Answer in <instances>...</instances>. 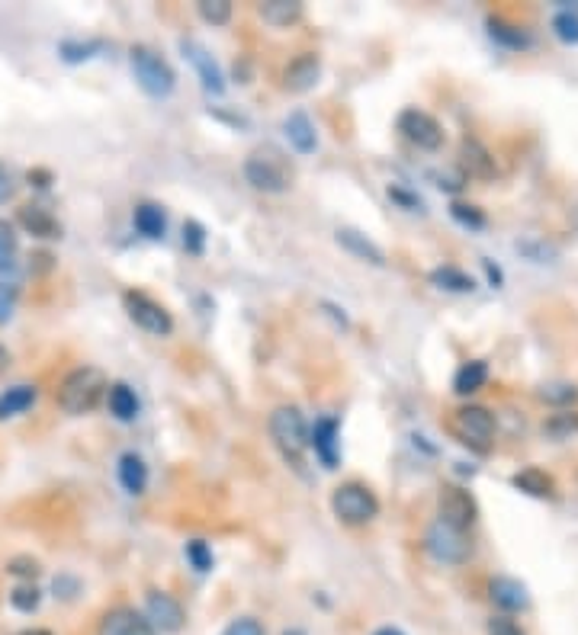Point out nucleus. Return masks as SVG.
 Wrapping results in <instances>:
<instances>
[{"mask_svg": "<svg viewBox=\"0 0 578 635\" xmlns=\"http://www.w3.org/2000/svg\"><path fill=\"white\" fill-rule=\"evenodd\" d=\"M17 193V183H13V174L7 167H0V203H7V199Z\"/></svg>", "mask_w": 578, "mask_h": 635, "instance_id": "nucleus-47", "label": "nucleus"}, {"mask_svg": "<svg viewBox=\"0 0 578 635\" xmlns=\"http://www.w3.org/2000/svg\"><path fill=\"white\" fill-rule=\"evenodd\" d=\"M7 360H10V356H7L4 344H0V369H4V366H7Z\"/></svg>", "mask_w": 578, "mask_h": 635, "instance_id": "nucleus-53", "label": "nucleus"}, {"mask_svg": "<svg viewBox=\"0 0 578 635\" xmlns=\"http://www.w3.org/2000/svg\"><path fill=\"white\" fill-rule=\"evenodd\" d=\"M517 251H521V254H527L530 260H537V263H543V260H550V257H556V251H553V247L550 244H530V241H524V244H517Z\"/></svg>", "mask_w": 578, "mask_h": 635, "instance_id": "nucleus-43", "label": "nucleus"}, {"mask_svg": "<svg viewBox=\"0 0 578 635\" xmlns=\"http://www.w3.org/2000/svg\"><path fill=\"white\" fill-rule=\"evenodd\" d=\"M180 49H184V55L193 61V68H196V74H200L206 94H212V97L225 94V74H222V68H219V61L212 58L200 42H193V39H184V42H180Z\"/></svg>", "mask_w": 578, "mask_h": 635, "instance_id": "nucleus-12", "label": "nucleus"}, {"mask_svg": "<svg viewBox=\"0 0 578 635\" xmlns=\"http://www.w3.org/2000/svg\"><path fill=\"white\" fill-rule=\"evenodd\" d=\"M29 183L39 187V190H45L52 183V174H49V170H29Z\"/></svg>", "mask_w": 578, "mask_h": 635, "instance_id": "nucleus-48", "label": "nucleus"}, {"mask_svg": "<svg viewBox=\"0 0 578 635\" xmlns=\"http://www.w3.org/2000/svg\"><path fill=\"white\" fill-rule=\"evenodd\" d=\"M460 170L473 180H492L495 177V158L479 138L466 135L460 142Z\"/></svg>", "mask_w": 578, "mask_h": 635, "instance_id": "nucleus-15", "label": "nucleus"}, {"mask_svg": "<svg viewBox=\"0 0 578 635\" xmlns=\"http://www.w3.org/2000/svg\"><path fill=\"white\" fill-rule=\"evenodd\" d=\"M116 478H119V485H123L129 494H145L148 488V466H145V459L139 453H123L116 462Z\"/></svg>", "mask_w": 578, "mask_h": 635, "instance_id": "nucleus-20", "label": "nucleus"}, {"mask_svg": "<svg viewBox=\"0 0 578 635\" xmlns=\"http://www.w3.org/2000/svg\"><path fill=\"white\" fill-rule=\"evenodd\" d=\"M196 13H200V20L209 23V26H228L232 23V0H200L196 4Z\"/></svg>", "mask_w": 578, "mask_h": 635, "instance_id": "nucleus-30", "label": "nucleus"}, {"mask_svg": "<svg viewBox=\"0 0 578 635\" xmlns=\"http://www.w3.org/2000/svg\"><path fill=\"white\" fill-rule=\"evenodd\" d=\"M222 635H264V626L251 616H241L235 623H228V629Z\"/></svg>", "mask_w": 578, "mask_h": 635, "instance_id": "nucleus-40", "label": "nucleus"}, {"mask_svg": "<svg viewBox=\"0 0 578 635\" xmlns=\"http://www.w3.org/2000/svg\"><path fill=\"white\" fill-rule=\"evenodd\" d=\"M270 440L280 449V456L293 466L296 472H302V462H306V449H309V427L306 417L296 405H280L270 414Z\"/></svg>", "mask_w": 578, "mask_h": 635, "instance_id": "nucleus-1", "label": "nucleus"}, {"mask_svg": "<svg viewBox=\"0 0 578 635\" xmlns=\"http://www.w3.org/2000/svg\"><path fill=\"white\" fill-rule=\"evenodd\" d=\"M437 180H440V183H437L440 190H447V193H460V190L466 187V180H469V177L463 174V170H444V174H440Z\"/></svg>", "mask_w": 578, "mask_h": 635, "instance_id": "nucleus-42", "label": "nucleus"}, {"mask_svg": "<svg viewBox=\"0 0 578 635\" xmlns=\"http://www.w3.org/2000/svg\"><path fill=\"white\" fill-rule=\"evenodd\" d=\"M257 13H261V20L273 29H286L302 20V4L299 0H264L261 7H257Z\"/></svg>", "mask_w": 578, "mask_h": 635, "instance_id": "nucleus-23", "label": "nucleus"}, {"mask_svg": "<svg viewBox=\"0 0 578 635\" xmlns=\"http://www.w3.org/2000/svg\"><path fill=\"white\" fill-rule=\"evenodd\" d=\"M476 517H479V504H476V498L466 488H460V485H444V488H440V494H437V520H444V523L456 526V530L469 533V530H473Z\"/></svg>", "mask_w": 578, "mask_h": 635, "instance_id": "nucleus-9", "label": "nucleus"}, {"mask_svg": "<svg viewBox=\"0 0 578 635\" xmlns=\"http://www.w3.org/2000/svg\"><path fill=\"white\" fill-rule=\"evenodd\" d=\"M106 389H110V385H106V376L97 366H78V369H71L62 382V389H58V408L71 417L90 414L100 405Z\"/></svg>", "mask_w": 578, "mask_h": 635, "instance_id": "nucleus-2", "label": "nucleus"}, {"mask_svg": "<svg viewBox=\"0 0 578 635\" xmlns=\"http://www.w3.org/2000/svg\"><path fill=\"white\" fill-rule=\"evenodd\" d=\"M373 635H405L402 629H395V626H383V629H376Z\"/></svg>", "mask_w": 578, "mask_h": 635, "instance_id": "nucleus-50", "label": "nucleus"}, {"mask_svg": "<svg viewBox=\"0 0 578 635\" xmlns=\"http://www.w3.org/2000/svg\"><path fill=\"white\" fill-rule=\"evenodd\" d=\"M13 305H17V286L0 283V321H10Z\"/></svg>", "mask_w": 578, "mask_h": 635, "instance_id": "nucleus-45", "label": "nucleus"}, {"mask_svg": "<svg viewBox=\"0 0 578 635\" xmlns=\"http://www.w3.org/2000/svg\"><path fill=\"white\" fill-rule=\"evenodd\" d=\"M453 433L476 453H489L495 440V414L482 405H463L453 414Z\"/></svg>", "mask_w": 578, "mask_h": 635, "instance_id": "nucleus-7", "label": "nucleus"}, {"mask_svg": "<svg viewBox=\"0 0 578 635\" xmlns=\"http://www.w3.org/2000/svg\"><path fill=\"white\" fill-rule=\"evenodd\" d=\"M569 219H572V225L578 228V199H575V203H572V209H569Z\"/></svg>", "mask_w": 578, "mask_h": 635, "instance_id": "nucleus-51", "label": "nucleus"}, {"mask_svg": "<svg viewBox=\"0 0 578 635\" xmlns=\"http://www.w3.org/2000/svg\"><path fill=\"white\" fill-rule=\"evenodd\" d=\"M17 222H20V228L26 231V235H33V238H45V241L62 238V225H58L55 215L49 209H42V206H23L20 215H17Z\"/></svg>", "mask_w": 578, "mask_h": 635, "instance_id": "nucleus-19", "label": "nucleus"}, {"mask_svg": "<svg viewBox=\"0 0 578 635\" xmlns=\"http://www.w3.org/2000/svg\"><path fill=\"white\" fill-rule=\"evenodd\" d=\"M318 77H322V61H318V55H299L286 65L283 87L293 90V94H306V90L318 84Z\"/></svg>", "mask_w": 578, "mask_h": 635, "instance_id": "nucleus-17", "label": "nucleus"}, {"mask_svg": "<svg viewBox=\"0 0 578 635\" xmlns=\"http://www.w3.org/2000/svg\"><path fill=\"white\" fill-rule=\"evenodd\" d=\"M132 222H135V228H139V235L148 238V241L164 238V231H167V215L158 203H139L135 206Z\"/></svg>", "mask_w": 578, "mask_h": 635, "instance_id": "nucleus-25", "label": "nucleus"}, {"mask_svg": "<svg viewBox=\"0 0 578 635\" xmlns=\"http://www.w3.org/2000/svg\"><path fill=\"white\" fill-rule=\"evenodd\" d=\"M103 49V42H62L58 45V55L68 65H78V61H90L97 52Z\"/></svg>", "mask_w": 578, "mask_h": 635, "instance_id": "nucleus-33", "label": "nucleus"}, {"mask_svg": "<svg viewBox=\"0 0 578 635\" xmlns=\"http://www.w3.org/2000/svg\"><path fill=\"white\" fill-rule=\"evenodd\" d=\"M485 382H489V363L485 360H469L456 369L453 376V392L456 395H476L479 389H485Z\"/></svg>", "mask_w": 578, "mask_h": 635, "instance_id": "nucleus-24", "label": "nucleus"}, {"mask_svg": "<svg viewBox=\"0 0 578 635\" xmlns=\"http://www.w3.org/2000/svg\"><path fill=\"white\" fill-rule=\"evenodd\" d=\"M341 437V424L338 417H318L315 427L309 430V446L315 449V456L322 459L325 469L338 466V440Z\"/></svg>", "mask_w": 578, "mask_h": 635, "instance_id": "nucleus-14", "label": "nucleus"}, {"mask_svg": "<svg viewBox=\"0 0 578 635\" xmlns=\"http://www.w3.org/2000/svg\"><path fill=\"white\" fill-rule=\"evenodd\" d=\"M129 65H132L135 81H139V87L145 90L148 97L164 100V97L174 94L177 74H174L171 65H167V58H161L155 49H148V45H132Z\"/></svg>", "mask_w": 578, "mask_h": 635, "instance_id": "nucleus-4", "label": "nucleus"}, {"mask_svg": "<svg viewBox=\"0 0 578 635\" xmlns=\"http://www.w3.org/2000/svg\"><path fill=\"white\" fill-rule=\"evenodd\" d=\"M331 514L344 526H367L379 517V498L363 482H344L331 494Z\"/></svg>", "mask_w": 578, "mask_h": 635, "instance_id": "nucleus-5", "label": "nucleus"}, {"mask_svg": "<svg viewBox=\"0 0 578 635\" xmlns=\"http://www.w3.org/2000/svg\"><path fill=\"white\" fill-rule=\"evenodd\" d=\"M428 280H431V286L444 289V292H460V296H463V292L476 289V280L466 270H460V267H434L428 273Z\"/></svg>", "mask_w": 578, "mask_h": 635, "instance_id": "nucleus-29", "label": "nucleus"}, {"mask_svg": "<svg viewBox=\"0 0 578 635\" xmlns=\"http://www.w3.org/2000/svg\"><path fill=\"white\" fill-rule=\"evenodd\" d=\"M540 401H546V405H572V401L578 398V389L569 382H556V385H543V389L537 392Z\"/></svg>", "mask_w": 578, "mask_h": 635, "instance_id": "nucleus-36", "label": "nucleus"}, {"mask_svg": "<svg viewBox=\"0 0 578 635\" xmlns=\"http://www.w3.org/2000/svg\"><path fill=\"white\" fill-rule=\"evenodd\" d=\"M36 385H13V389H7L4 395H0V421H7V417H17L23 411H29L36 405Z\"/></svg>", "mask_w": 578, "mask_h": 635, "instance_id": "nucleus-27", "label": "nucleus"}, {"mask_svg": "<svg viewBox=\"0 0 578 635\" xmlns=\"http://www.w3.org/2000/svg\"><path fill=\"white\" fill-rule=\"evenodd\" d=\"M17 267V238H13V231L0 222V273H7Z\"/></svg>", "mask_w": 578, "mask_h": 635, "instance_id": "nucleus-37", "label": "nucleus"}, {"mask_svg": "<svg viewBox=\"0 0 578 635\" xmlns=\"http://www.w3.org/2000/svg\"><path fill=\"white\" fill-rule=\"evenodd\" d=\"M97 635H158V629L148 623V616L132 607H116L103 613Z\"/></svg>", "mask_w": 578, "mask_h": 635, "instance_id": "nucleus-13", "label": "nucleus"}, {"mask_svg": "<svg viewBox=\"0 0 578 635\" xmlns=\"http://www.w3.org/2000/svg\"><path fill=\"white\" fill-rule=\"evenodd\" d=\"M389 199L392 203H399L402 209H408V212H424V203L415 196V193H408V190H402V187H389Z\"/></svg>", "mask_w": 578, "mask_h": 635, "instance_id": "nucleus-41", "label": "nucleus"}, {"mask_svg": "<svg viewBox=\"0 0 578 635\" xmlns=\"http://www.w3.org/2000/svg\"><path fill=\"white\" fill-rule=\"evenodd\" d=\"M283 129H286V138H289V145H293L299 154H312L318 148V135H315V126H312V119L296 110V113H289L286 122H283Z\"/></svg>", "mask_w": 578, "mask_h": 635, "instance_id": "nucleus-21", "label": "nucleus"}, {"mask_svg": "<svg viewBox=\"0 0 578 635\" xmlns=\"http://www.w3.org/2000/svg\"><path fill=\"white\" fill-rule=\"evenodd\" d=\"M395 126H399L405 142H412L418 151H440V145H444V126L424 110H402Z\"/></svg>", "mask_w": 578, "mask_h": 635, "instance_id": "nucleus-10", "label": "nucleus"}, {"mask_svg": "<svg viewBox=\"0 0 578 635\" xmlns=\"http://www.w3.org/2000/svg\"><path fill=\"white\" fill-rule=\"evenodd\" d=\"M184 552H187V562H190L196 571H200V575H206V571L212 568V549L206 546L203 539H190Z\"/></svg>", "mask_w": 578, "mask_h": 635, "instance_id": "nucleus-38", "label": "nucleus"}, {"mask_svg": "<svg viewBox=\"0 0 578 635\" xmlns=\"http://www.w3.org/2000/svg\"><path fill=\"white\" fill-rule=\"evenodd\" d=\"M334 241H338L351 257L370 263V267H386L383 247H379L373 238L363 235V231H357V228H338V231H334Z\"/></svg>", "mask_w": 578, "mask_h": 635, "instance_id": "nucleus-16", "label": "nucleus"}, {"mask_svg": "<svg viewBox=\"0 0 578 635\" xmlns=\"http://www.w3.org/2000/svg\"><path fill=\"white\" fill-rule=\"evenodd\" d=\"M106 405H110V414L116 421H135L139 417V395H135L126 382H113L110 389H106Z\"/></svg>", "mask_w": 578, "mask_h": 635, "instance_id": "nucleus-22", "label": "nucleus"}, {"mask_svg": "<svg viewBox=\"0 0 578 635\" xmlns=\"http://www.w3.org/2000/svg\"><path fill=\"white\" fill-rule=\"evenodd\" d=\"M123 305H126V315L132 318L135 328H142L145 334H151V337H171L174 334L171 312H167L161 302L145 296V292H139V289L123 292Z\"/></svg>", "mask_w": 578, "mask_h": 635, "instance_id": "nucleus-8", "label": "nucleus"}, {"mask_svg": "<svg viewBox=\"0 0 578 635\" xmlns=\"http://www.w3.org/2000/svg\"><path fill=\"white\" fill-rule=\"evenodd\" d=\"M489 635H524V629L508 616H492L489 619Z\"/></svg>", "mask_w": 578, "mask_h": 635, "instance_id": "nucleus-44", "label": "nucleus"}, {"mask_svg": "<svg viewBox=\"0 0 578 635\" xmlns=\"http://www.w3.org/2000/svg\"><path fill=\"white\" fill-rule=\"evenodd\" d=\"M511 485L517 491L530 494V498H553V494H556L553 475H546L543 469H524V472H517V475H511Z\"/></svg>", "mask_w": 578, "mask_h": 635, "instance_id": "nucleus-26", "label": "nucleus"}, {"mask_svg": "<svg viewBox=\"0 0 578 635\" xmlns=\"http://www.w3.org/2000/svg\"><path fill=\"white\" fill-rule=\"evenodd\" d=\"M543 433L553 440H569L572 433H578V411H559L550 421L543 424Z\"/></svg>", "mask_w": 578, "mask_h": 635, "instance_id": "nucleus-32", "label": "nucleus"}, {"mask_svg": "<svg viewBox=\"0 0 578 635\" xmlns=\"http://www.w3.org/2000/svg\"><path fill=\"white\" fill-rule=\"evenodd\" d=\"M7 571H10V575H23V578L33 581L39 575V562H33V559H13L7 565Z\"/></svg>", "mask_w": 578, "mask_h": 635, "instance_id": "nucleus-46", "label": "nucleus"}, {"mask_svg": "<svg viewBox=\"0 0 578 635\" xmlns=\"http://www.w3.org/2000/svg\"><path fill=\"white\" fill-rule=\"evenodd\" d=\"M450 215L456 222H460L463 228L469 231H482L485 225H489V219H485V212L479 206H469V203H453L450 206Z\"/></svg>", "mask_w": 578, "mask_h": 635, "instance_id": "nucleus-35", "label": "nucleus"}, {"mask_svg": "<svg viewBox=\"0 0 578 635\" xmlns=\"http://www.w3.org/2000/svg\"><path fill=\"white\" fill-rule=\"evenodd\" d=\"M482 267H485V273H489L492 286L498 289V286H501V270H498V267H492V260H482Z\"/></svg>", "mask_w": 578, "mask_h": 635, "instance_id": "nucleus-49", "label": "nucleus"}, {"mask_svg": "<svg viewBox=\"0 0 578 635\" xmlns=\"http://www.w3.org/2000/svg\"><path fill=\"white\" fill-rule=\"evenodd\" d=\"M553 36L562 45H578V13L572 7H562L553 17Z\"/></svg>", "mask_w": 578, "mask_h": 635, "instance_id": "nucleus-31", "label": "nucleus"}, {"mask_svg": "<svg viewBox=\"0 0 578 635\" xmlns=\"http://www.w3.org/2000/svg\"><path fill=\"white\" fill-rule=\"evenodd\" d=\"M145 616L148 623L155 626L158 632H180L184 629V607H180V600L171 597L167 591H151L145 597Z\"/></svg>", "mask_w": 578, "mask_h": 635, "instance_id": "nucleus-11", "label": "nucleus"}, {"mask_svg": "<svg viewBox=\"0 0 578 635\" xmlns=\"http://www.w3.org/2000/svg\"><path fill=\"white\" fill-rule=\"evenodd\" d=\"M245 180L257 193L277 196L293 187V167L286 164V158L277 148H257L245 161Z\"/></svg>", "mask_w": 578, "mask_h": 635, "instance_id": "nucleus-3", "label": "nucleus"}, {"mask_svg": "<svg viewBox=\"0 0 578 635\" xmlns=\"http://www.w3.org/2000/svg\"><path fill=\"white\" fill-rule=\"evenodd\" d=\"M10 603H13V610H20V613H36L42 603V591L36 584H20L10 591Z\"/></svg>", "mask_w": 578, "mask_h": 635, "instance_id": "nucleus-34", "label": "nucleus"}, {"mask_svg": "<svg viewBox=\"0 0 578 635\" xmlns=\"http://www.w3.org/2000/svg\"><path fill=\"white\" fill-rule=\"evenodd\" d=\"M424 552H428L437 565H463L469 562V555H473V542H469L463 530H456V526L434 520L428 526V533H424Z\"/></svg>", "mask_w": 578, "mask_h": 635, "instance_id": "nucleus-6", "label": "nucleus"}, {"mask_svg": "<svg viewBox=\"0 0 578 635\" xmlns=\"http://www.w3.org/2000/svg\"><path fill=\"white\" fill-rule=\"evenodd\" d=\"M20 635H52L49 629H26V632H20Z\"/></svg>", "mask_w": 578, "mask_h": 635, "instance_id": "nucleus-52", "label": "nucleus"}, {"mask_svg": "<svg viewBox=\"0 0 578 635\" xmlns=\"http://www.w3.org/2000/svg\"><path fill=\"white\" fill-rule=\"evenodd\" d=\"M489 36L498 45H505V49H514V52L530 49V33H527V29L524 26H514V23L501 20V17H492L489 20Z\"/></svg>", "mask_w": 578, "mask_h": 635, "instance_id": "nucleus-28", "label": "nucleus"}, {"mask_svg": "<svg viewBox=\"0 0 578 635\" xmlns=\"http://www.w3.org/2000/svg\"><path fill=\"white\" fill-rule=\"evenodd\" d=\"M489 597L495 607H501L505 613H517V610H527L530 607V594H527V587L517 581V578H505V575H498L489 581Z\"/></svg>", "mask_w": 578, "mask_h": 635, "instance_id": "nucleus-18", "label": "nucleus"}, {"mask_svg": "<svg viewBox=\"0 0 578 635\" xmlns=\"http://www.w3.org/2000/svg\"><path fill=\"white\" fill-rule=\"evenodd\" d=\"M184 247H187V254H193V257H200L206 251V228L200 222L190 219L184 225Z\"/></svg>", "mask_w": 578, "mask_h": 635, "instance_id": "nucleus-39", "label": "nucleus"}]
</instances>
